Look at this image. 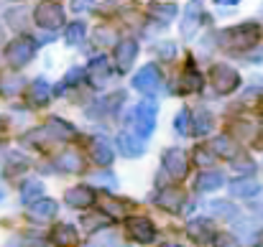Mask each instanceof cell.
<instances>
[{
  "instance_id": "cell-35",
  "label": "cell",
  "mask_w": 263,
  "mask_h": 247,
  "mask_svg": "<svg viewBox=\"0 0 263 247\" xmlns=\"http://www.w3.org/2000/svg\"><path fill=\"white\" fill-rule=\"evenodd\" d=\"M77 79H82V69H72L67 77H64V82L62 84H67V82H77Z\"/></svg>"
},
{
  "instance_id": "cell-39",
  "label": "cell",
  "mask_w": 263,
  "mask_h": 247,
  "mask_svg": "<svg viewBox=\"0 0 263 247\" xmlns=\"http://www.w3.org/2000/svg\"><path fill=\"white\" fill-rule=\"evenodd\" d=\"M164 247H176V245H164Z\"/></svg>"
},
{
  "instance_id": "cell-20",
  "label": "cell",
  "mask_w": 263,
  "mask_h": 247,
  "mask_svg": "<svg viewBox=\"0 0 263 247\" xmlns=\"http://www.w3.org/2000/svg\"><path fill=\"white\" fill-rule=\"evenodd\" d=\"M151 15L159 18V20H172L176 15V5H172V3H154L151 5Z\"/></svg>"
},
{
  "instance_id": "cell-12",
  "label": "cell",
  "mask_w": 263,
  "mask_h": 247,
  "mask_svg": "<svg viewBox=\"0 0 263 247\" xmlns=\"http://www.w3.org/2000/svg\"><path fill=\"white\" fill-rule=\"evenodd\" d=\"M164 168L174 176V178H181L184 173H186V158H184V153L181 151H169L166 156H164Z\"/></svg>"
},
{
  "instance_id": "cell-1",
  "label": "cell",
  "mask_w": 263,
  "mask_h": 247,
  "mask_svg": "<svg viewBox=\"0 0 263 247\" xmlns=\"http://www.w3.org/2000/svg\"><path fill=\"white\" fill-rule=\"evenodd\" d=\"M128 128H130L136 135L148 138L151 130L156 128V107H154L151 102L136 105V107L130 110V115H128Z\"/></svg>"
},
{
  "instance_id": "cell-3",
  "label": "cell",
  "mask_w": 263,
  "mask_h": 247,
  "mask_svg": "<svg viewBox=\"0 0 263 247\" xmlns=\"http://www.w3.org/2000/svg\"><path fill=\"white\" fill-rule=\"evenodd\" d=\"M33 18H36V23L41 26V28H59L62 23H64V10H62V5H57V3H51V0H44V3H39L36 5V13H33Z\"/></svg>"
},
{
  "instance_id": "cell-38",
  "label": "cell",
  "mask_w": 263,
  "mask_h": 247,
  "mask_svg": "<svg viewBox=\"0 0 263 247\" xmlns=\"http://www.w3.org/2000/svg\"><path fill=\"white\" fill-rule=\"evenodd\" d=\"M258 242H261V247H263V232H261V237H258Z\"/></svg>"
},
{
  "instance_id": "cell-31",
  "label": "cell",
  "mask_w": 263,
  "mask_h": 247,
  "mask_svg": "<svg viewBox=\"0 0 263 247\" xmlns=\"http://www.w3.org/2000/svg\"><path fill=\"white\" fill-rule=\"evenodd\" d=\"M215 247H238V240L230 237V235H220V237L215 240Z\"/></svg>"
},
{
  "instance_id": "cell-21",
  "label": "cell",
  "mask_w": 263,
  "mask_h": 247,
  "mask_svg": "<svg viewBox=\"0 0 263 247\" xmlns=\"http://www.w3.org/2000/svg\"><path fill=\"white\" fill-rule=\"evenodd\" d=\"M49 94H51V87L44 82V79H39V82L31 87V102L33 105H44L49 99Z\"/></svg>"
},
{
  "instance_id": "cell-4",
  "label": "cell",
  "mask_w": 263,
  "mask_h": 247,
  "mask_svg": "<svg viewBox=\"0 0 263 247\" xmlns=\"http://www.w3.org/2000/svg\"><path fill=\"white\" fill-rule=\"evenodd\" d=\"M33 51H36V44L31 41V38H15L10 46H8V51H5V56H8V61L13 64V67H23V64H28L31 61V56H33Z\"/></svg>"
},
{
  "instance_id": "cell-19",
  "label": "cell",
  "mask_w": 263,
  "mask_h": 247,
  "mask_svg": "<svg viewBox=\"0 0 263 247\" xmlns=\"http://www.w3.org/2000/svg\"><path fill=\"white\" fill-rule=\"evenodd\" d=\"M258 191H261V186L253 178H243V181H235L233 183V194H238V196H253Z\"/></svg>"
},
{
  "instance_id": "cell-30",
  "label": "cell",
  "mask_w": 263,
  "mask_h": 247,
  "mask_svg": "<svg viewBox=\"0 0 263 247\" xmlns=\"http://www.w3.org/2000/svg\"><path fill=\"white\" fill-rule=\"evenodd\" d=\"M194 161H197V166H202V168H210V166L215 163V156H212L207 148H197V153H194Z\"/></svg>"
},
{
  "instance_id": "cell-26",
  "label": "cell",
  "mask_w": 263,
  "mask_h": 247,
  "mask_svg": "<svg viewBox=\"0 0 263 247\" xmlns=\"http://www.w3.org/2000/svg\"><path fill=\"white\" fill-rule=\"evenodd\" d=\"M59 166H62L64 171H80V168H82V158L69 151V153H64V156L59 158Z\"/></svg>"
},
{
  "instance_id": "cell-33",
  "label": "cell",
  "mask_w": 263,
  "mask_h": 247,
  "mask_svg": "<svg viewBox=\"0 0 263 247\" xmlns=\"http://www.w3.org/2000/svg\"><path fill=\"white\" fill-rule=\"evenodd\" d=\"M186 120H189V112H179V117L174 120V125H176L179 133H186Z\"/></svg>"
},
{
  "instance_id": "cell-15",
  "label": "cell",
  "mask_w": 263,
  "mask_h": 247,
  "mask_svg": "<svg viewBox=\"0 0 263 247\" xmlns=\"http://www.w3.org/2000/svg\"><path fill=\"white\" fill-rule=\"evenodd\" d=\"M181 201H184V194L176 191V189H164V191L156 196V204L164 207V209H172V212H176V209L181 207Z\"/></svg>"
},
{
  "instance_id": "cell-11",
  "label": "cell",
  "mask_w": 263,
  "mask_h": 247,
  "mask_svg": "<svg viewBox=\"0 0 263 247\" xmlns=\"http://www.w3.org/2000/svg\"><path fill=\"white\" fill-rule=\"evenodd\" d=\"M67 204L77 207V209H87L89 204H95V194L87 186H77V189H69L67 191Z\"/></svg>"
},
{
  "instance_id": "cell-25",
  "label": "cell",
  "mask_w": 263,
  "mask_h": 247,
  "mask_svg": "<svg viewBox=\"0 0 263 247\" xmlns=\"http://www.w3.org/2000/svg\"><path fill=\"white\" fill-rule=\"evenodd\" d=\"M233 140L228 138V135H220V138H215V143H212V151L215 153H220V156H233Z\"/></svg>"
},
{
  "instance_id": "cell-24",
  "label": "cell",
  "mask_w": 263,
  "mask_h": 247,
  "mask_svg": "<svg viewBox=\"0 0 263 247\" xmlns=\"http://www.w3.org/2000/svg\"><path fill=\"white\" fill-rule=\"evenodd\" d=\"M212 128V115L207 112V110H197V115H194V133H207Z\"/></svg>"
},
{
  "instance_id": "cell-14",
  "label": "cell",
  "mask_w": 263,
  "mask_h": 247,
  "mask_svg": "<svg viewBox=\"0 0 263 247\" xmlns=\"http://www.w3.org/2000/svg\"><path fill=\"white\" fill-rule=\"evenodd\" d=\"M92 158H95V163L110 166V161H112V148H110V143L105 138H95V143H92Z\"/></svg>"
},
{
  "instance_id": "cell-8",
  "label": "cell",
  "mask_w": 263,
  "mask_h": 247,
  "mask_svg": "<svg viewBox=\"0 0 263 247\" xmlns=\"http://www.w3.org/2000/svg\"><path fill=\"white\" fill-rule=\"evenodd\" d=\"M128 230H130V235H133L138 242H154V237H156V230H154V224H151L146 217L128 219Z\"/></svg>"
},
{
  "instance_id": "cell-13",
  "label": "cell",
  "mask_w": 263,
  "mask_h": 247,
  "mask_svg": "<svg viewBox=\"0 0 263 247\" xmlns=\"http://www.w3.org/2000/svg\"><path fill=\"white\" fill-rule=\"evenodd\" d=\"M199 13H202V5H199L197 0L186 5V15H184V20H181V33H184V36H192V33H194V28H197V23H199Z\"/></svg>"
},
{
  "instance_id": "cell-17",
  "label": "cell",
  "mask_w": 263,
  "mask_h": 247,
  "mask_svg": "<svg viewBox=\"0 0 263 247\" xmlns=\"http://www.w3.org/2000/svg\"><path fill=\"white\" fill-rule=\"evenodd\" d=\"M77 242V230L72 224H62L54 230V245L59 247H72Z\"/></svg>"
},
{
  "instance_id": "cell-34",
  "label": "cell",
  "mask_w": 263,
  "mask_h": 247,
  "mask_svg": "<svg viewBox=\"0 0 263 247\" xmlns=\"http://www.w3.org/2000/svg\"><path fill=\"white\" fill-rule=\"evenodd\" d=\"M85 224H87V227H100V224H107V217H102V214H97V217H87V219H85Z\"/></svg>"
},
{
  "instance_id": "cell-5",
  "label": "cell",
  "mask_w": 263,
  "mask_h": 247,
  "mask_svg": "<svg viewBox=\"0 0 263 247\" xmlns=\"http://www.w3.org/2000/svg\"><path fill=\"white\" fill-rule=\"evenodd\" d=\"M212 84H215V89H217L220 94H228V92H233V89L240 84V77H238V72H235L233 67L217 64V67L212 69Z\"/></svg>"
},
{
  "instance_id": "cell-27",
  "label": "cell",
  "mask_w": 263,
  "mask_h": 247,
  "mask_svg": "<svg viewBox=\"0 0 263 247\" xmlns=\"http://www.w3.org/2000/svg\"><path fill=\"white\" fill-rule=\"evenodd\" d=\"M41 194H44V186H41L39 181H31V183L23 189V201L31 204L33 199H41Z\"/></svg>"
},
{
  "instance_id": "cell-28",
  "label": "cell",
  "mask_w": 263,
  "mask_h": 247,
  "mask_svg": "<svg viewBox=\"0 0 263 247\" xmlns=\"http://www.w3.org/2000/svg\"><path fill=\"white\" fill-rule=\"evenodd\" d=\"M212 209L220 219H235V214H238V209H233V204H228V201H217V204H212Z\"/></svg>"
},
{
  "instance_id": "cell-23",
  "label": "cell",
  "mask_w": 263,
  "mask_h": 247,
  "mask_svg": "<svg viewBox=\"0 0 263 247\" xmlns=\"http://www.w3.org/2000/svg\"><path fill=\"white\" fill-rule=\"evenodd\" d=\"M110 77V67H107V61L105 59H97V61H92V82L95 84H102L105 79Z\"/></svg>"
},
{
  "instance_id": "cell-9",
  "label": "cell",
  "mask_w": 263,
  "mask_h": 247,
  "mask_svg": "<svg viewBox=\"0 0 263 247\" xmlns=\"http://www.w3.org/2000/svg\"><path fill=\"white\" fill-rule=\"evenodd\" d=\"M28 214H31V219H36V222H51V219L57 217V201H51V199H39V201H33V207L28 209Z\"/></svg>"
},
{
  "instance_id": "cell-10",
  "label": "cell",
  "mask_w": 263,
  "mask_h": 247,
  "mask_svg": "<svg viewBox=\"0 0 263 247\" xmlns=\"http://www.w3.org/2000/svg\"><path fill=\"white\" fill-rule=\"evenodd\" d=\"M189 235H192V240H197L199 245H204V242L215 240V224L210 219H197V222L189 224Z\"/></svg>"
},
{
  "instance_id": "cell-22",
  "label": "cell",
  "mask_w": 263,
  "mask_h": 247,
  "mask_svg": "<svg viewBox=\"0 0 263 247\" xmlns=\"http://www.w3.org/2000/svg\"><path fill=\"white\" fill-rule=\"evenodd\" d=\"M118 146H120V151H123L125 156H141V153H143V146H141V143H133V138H130L128 133H123V135L118 138Z\"/></svg>"
},
{
  "instance_id": "cell-7",
  "label": "cell",
  "mask_w": 263,
  "mask_h": 247,
  "mask_svg": "<svg viewBox=\"0 0 263 247\" xmlns=\"http://www.w3.org/2000/svg\"><path fill=\"white\" fill-rule=\"evenodd\" d=\"M136 54H138L136 41H130V38L120 41V44L115 46V64H118V69H120V72L130 69V64L136 61Z\"/></svg>"
},
{
  "instance_id": "cell-36",
  "label": "cell",
  "mask_w": 263,
  "mask_h": 247,
  "mask_svg": "<svg viewBox=\"0 0 263 247\" xmlns=\"http://www.w3.org/2000/svg\"><path fill=\"white\" fill-rule=\"evenodd\" d=\"M159 51H161V56H166V59H169V56H174V46H172V44H161V46H159Z\"/></svg>"
},
{
  "instance_id": "cell-16",
  "label": "cell",
  "mask_w": 263,
  "mask_h": 247,
  "mask_svg": "<svg viewBox=\"0 0 263 247\" xmlns=\"http://www.w3.org/2000/svg\"><path fill=\"white\" fill-rule=\"evenodd\" d=\"M225 183V176L222 173H217V171H210V173H202V176H197V189L199 191H212V189H217V186H222Z\"/></svg>"
},
{
  "instance_id": "cell-29",
  "label": "cell",
  "mask_w": 263,
  "mask_h": 247,
  "mask_svg": "<svg viewBox=\"0 0 263 247\" xmlns=\"http://www.w3.org/2000/svg\"><path fill=\"white\" fill-rule=\"evenodd\" d=\"M85 38V26L82 23H72L69 28H67V41L69 44H80Z\"/></svg>"
},
{
  "instance_id": "cell-37",
  "label": "cell",
  "mask_w": 263,
  "mask_h": 247,
  "mask_svg": "<svg viewBox=\"0 0 263 247\" xmlns=\"http://www.w3.org/2000/svg\"><path fill=\"white\" fill-rule=\"evenodd\" d=\"M220 5H233V3H238V0H217Z\"/></svg>"
},
{
  "instance_id": "cell-6",
  "label": "cell",
  "mask_w": 263,
  "mask_h": 247,
  "mask_svg": "<svg viewBox=\"0 0 263 247\" xmlns=\"http://www.w3.org/2000/svg\"><path fill=\"white\" fill-rule=\"evenodd\" d=\"M159 82H161V77H159V69H156V67H143V69L133 77V87H136L138 92H143V94H154V92L159 89Z\"/></svg>"
},
{
  "instance_id": "cell-2",
  "label": "cell",
  "mask_w": 263,
  "mask_h": 247,
  "mask_svg": "<svg viewBox=\"0 0 263 247\" xmlns=\"http://www.w3.org/2000/svg\"><path fill=\"white\" fill-rule=\"evenodd\" d=\"M258 26H253V23H243V26H238V28H230V31H225L220 38H222V44L228 46V49H251L256 41H258Z\"/></svg>"
},
{
  "instance_id": "cell-32",
  "label": "cell",
  "mask_w": 263,
  "mask_h": 247,
  "mask_svg": "<svg viewBox=\"0 0 263 247\" xmlns=\"http://www.w3.org/2000/svg\"><path fill=\"white\" fill-rule=\"evenodd\" d=\"M92 181H95V183H107L110 189H115V178H112V176H107V173H95V176H92Z\"/></svg>"
},
{
  "instance_id": "cell-18",
  "label": "cell",
  "mask_w": 263,
  "mask_h": 247,
  "mask_svg": "<svg viewBox=\"0 0 263 247\" xmlns=\"http://www.w3.org/2000/svg\"><path fill=\"white\" fill-rule=\"evenodd\" d=\"M199 87H202V77L189 67V69L184 72V77L179 79V89H181V92H194V89H199Z\"/></svg>"
}]
</instances>
